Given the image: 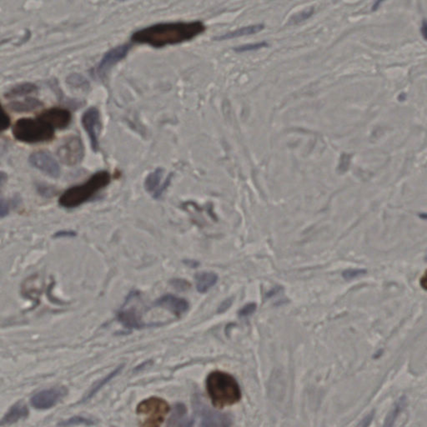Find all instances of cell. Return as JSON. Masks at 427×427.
<instances>
[{
    "mask_svg": "<svg viewBox=\"0 0 427 427\" xmlns=\"http://www.w3.org/2000/svg\"><path fill=\"white\" fill-rule=\"evenodd\" d=\"M426 261H427V257H426Z\"/></svg>",
    "mask_w": 427,
    "mask_h": 427,
    "instance_id": "74e56055",
    "label": "cell"
},
{
    "mask_svg": "<svg viewBox=\"0 0 427 427\" xmlns=\"http://www.w3.org/2000/svg\"><path fill=\"white\" fill-rule=\"evenodd\" d=\"M186 414V406L182 405V404H177V405L175 406L173 415H172L170 419H169V423H168V425H176V422H177V421H181V419L185 416Z\"/></svg>",
    "mask_w": 427,
    "mask_h": 427,
    "instance_id": "cb8c5ba5",
    "label": "cell"
},
{
    "mask_svg": "<svg viewBox=\"0 0 427 427\" xmlns=\"http://www.w3.org/2000/svg\"><path fill=\"white\" fill-rule=\"evenodd\" d=\"M154 305L165 308L178 316L186 313L189 309V303L185 299L171 295H166L159 298L154 302Z\"/></svg>",
    "mask_w": 427,
    "mask_h": 427,
    "instance_id": "7c38bea8",
    "label": "cell"
},
{
    "mask_svg": "<svg viewBox=\"0 0 427 427\" xmlns=\"http://www.w3.org/2000/svg\"><path fill=\"white\" fill-rule=\"evenodd\" d=\"M196 286L200 293H205L209 289L215 286L217 282L218 276L212 272H202L196 276Z\"/></svg>",
    "mask_w": 427,
    "mask_h": 427,
    "instance_id": "e0dca14e",
    "label": "cell"
},
{
    "mask_svg": "<svg viewBox=\"0 0 427 427\" xmlns=\"http://www.w3.org/2000/svg\"><path fill=\"white\" fill-rule=\"evenodd\" d=\"M118 320L127 329H140L144 325L134 309L122 310L118 314Z\"/></svg>",
    "mask_w": 427,
    "mask_h": 427,
    "instance_id": "9a60e30c",
    "label": "cell"
},
{
    "mask_svg": "<svg viewBox=\"0 0 427 427\" xmlns=\"http://www.w3.org/2000/svg\"><path fill=\"white\" fill-rule=\"evenodd\" d=\"M172 179V175L164 179V169L158 168L147 176L144 181V188L155 200H159L167 190Z\"/></svg>",
    "mask_w": 427,
    "mask_h": 427,
    "instance_id": "30bf717a",
    "label": "cell"
},
{
    "mask_svg": "<svg viewBox=\"0 0 427 427\" xmlns=\"http://www.w3.org/2000/svg\"><path fill=\"white\" fill-rule=\"evenodd\" d=\"M199 416L200 417V425L204 426H211V425H229L230 421L225 415H220L209 410L205 407H200L198 410Z\"/></svg>",
    "mask_w": 427,
    "mask_h": 427,
    "instance_id": "5bb4252c",
    "label": "cell"
},
{
    "mask_svg": "<svg viewBox=\"0 0 427 427\" xmlns=\"http://www.w3.org/2000/svg\"><path fill=\"white\" fill-rule=\"evenodd\" d=\"M421 34L423 38L427 40V21H424L421 26Z\"/></svg>",
    "mask_w": 427,
    "mask_h": 427,
    "instance_id": "d590c367",
    "label": "cell"
},
{
    "mask_svg": "<svg viewBox=\"0 0 427 427\" xmlns=\"http://www.w3.org/2000/svg\"><path fill=\"white\" fill-rule=\"evenodd\" d=\"M30 163L34 168L52 178H58L60 175L59 163L49 152L44 150L34 152L30 156Z\"/></svg>",
    "mask_w": 427,
    "mask_h": 427,
    "instance_id": "9c48e42d",
    "label": "cell"
},
{
    "mask_svg": "<svg viewBox=\"0 0 427 427\" xmlns=\"http://www.w3.org/2000/svg\"><path fill=\"white\" fill-rule=\"evenodd\" d=\"M171 283H172L175 288L178 289L180 291L187 290L189 288V286H190L188 282L184 281V280H174Z\"/></svg>",
    "mask_w": 427,
    "mask_h": 427,
    "instance_id": "f1b7e54d",
    "label": "cell"
},
{
    "mask_svg": "<svg viewBox=\"0 0 427 427\" xmlns=\"http://www.w3.org/2000/svg\"><path fill=\"white\" fill-rule=\"evenodd\" d=\"M94 425L95 422L93 420L88 418H84L83 416H73V417L69 418L68 420H64L62 422H59L58 425L61 426H70V425Z\"/></svg>",
    "mask_w": 427,
    "mask_h": 427,
    "instance_id": "603a6c76",
    "label": "cell"
},
{
    "mask_svg": "<svg viewBox=\"0 0 427 427\" xmlns=\"http://www.w3.org/2000/svg\"><path fill=\"white\" fill-rule=\"evenodd\" d=\"M405 404H406V399H405V396H403V397L400 398L398 400L393 410L386 417V422H385V425H384L385 426H392L393 425L395 420L398 417V415L402 411L403 409L405 408Z\"/></svg>",
    "mask_w": 427,
    "mask_h": 427,
    "instance_id": "44dd1931",
    "label": "cell"
},
{
    "mask_svg": "<svg viewBox=\"0 0 427 427\" xmlns=\"http://www.w3.org/2000/svg\"><path fill=\"white\" fill-rule=\"evenodd\" d=\"M268 46L269 44L267 42H260V43H255V44H244V45H242V46L236 47V48H234V51L236 52V53L254 51V50H258V49Z\"/></svg>",
    "mask_w": 427,
    "mask_h": 427,
    "instance_id": "d4e9b609",
    "label": "cell"
},
{
    "mask_svg": "<svg viewBox=\"0 0 427 427\" xmlns=\"http://www.w3.org/2000/svg\"><path fill=\"white\" fill-rule=\"evenodd\" d=\"M374 414L373 413H371L370 415H367L363 420H362V423H360V425L361 426H366V425H370V423H371V420L373 419Z\"/></svg>",
    "mask_w": 427,
    "mask_h": 427,
    "instance_id": "d6a6232c",
    "label": "cell"
},
{
    "mask_svg": "<svg viewBox=\"0 0 427 427\" xmlns=\"http://www.w3.org/2000/svg\"><path fill=\"white\" fill-rule=\"evenodd\" d=\"M67 393L68 390L64 386L46 389L31 398V405L37 410H48L63 400Z\"/></svg>",
    "mask_w": 427,
    "mask_h": 427,
    "instance_id": "ba28073f",
    "label": "cell"
},
{
    "mask_svg": "<svg viewBox=\"0 0 427 427\" xmlns=\"http://www.w3.org/2000/svg\"><path fill=\"white\" fill-rule=\"evenodd\" d=\"M36 90V86L33 84V83H23V84L16 86L13 90H11L6 95V96H7L8 98H14V97L28 96L30 94L35 92Z\"/></svg>",
    "mask_w": 427,
    "mask_h": 427,
    "instance_id": "ffe728a7",
    "label": "cell"
},
{
    "mask_svg": "<svg viewBox=\"0 0 427 427\" xmlns=\"http://www.w3.org/2000/svg\"><path fill=\"white\" fill-rule=\"evenodd\" d=\"M9 210H10V207H9V204H8L7 201L5 202V200H2V202H1V217L4 218L5 215H7Z\"/></svg>",
    "mask_w": 427,
    "mask_h": 427,
    "instance_id": "1f68e13d",
    "label": "cell"
},
{
    "mask_svg": "<svg viewBox=\"0 0 427 427\" xmlns=\"http://www.w3.org/2000/svg\"><path fill=\"white\" fill-rule=\"evenodd\" d=\"M29 408L27 405H25V403L22 401H19L15 405H13L12 407L10 408V410L6 413V415L4 416L0 425H11L14 423H16L20 420H23L25 418L28 417L29 415Z\"/></svg>",
    "mask_w": 427,
    "mask_h": 427,
    "instance_id": "4fadbf2b",
    "label": "cell"
},
{
    "mask_svg": "<svg viewBox=\"0 0 427 427\" xmlns=\"http://www.w3.org/2000/svg\"><path fill=\"white\" fill-rule=\"evenodd\" d=\"M43 104L41 101L34 98H28L21 101H15L10 105L11 110L15 112H31L41 107Z\"/></svg>",
    "mask_w": 427,
    "mask_h": 427,
    "instance_id": "ac0fdd59",
    "label": "cell"
},
{
    "mask_svg": "<svg viewBox=\"0 0 427 427\" xmlns=\"http://www.w3.org/2000/svg\"><path fill=\"white\" fill-rule=\"evenodd\" d=\"M230 304H231V300H230V299L225 300V301L222 303V305H220L218 311H219V312H223V311H225L226 309L230 307Z\"/></svg>",
    "mask_w": 427,
    "mask_h": 427,
    "instance_id": "836d02e7",
    "label": "cell"
},
{
    "mask_svg": "<svg viewBox=\"0 0 427 427\" xmlns=\"http://www.w3.org/2000/svg\"><path fill=\"white\" fill-rule=\"evenodd\" d=\"M76 233L73 230H60L54 234V238H66V237L75 236Z\"/></svg>",
    "mask_w": 427,
    "mask_h": 427,
    "instance_id": "f546056e",
    "label": "cell"
},
{
    "mask_svg": "<svg viewBox=\"0 0 427 427\" xmlns=\"http://www.w3.org/2000/svg\"><path fill=\"white\" fill-rule=\"evenodd\" d=\"M206 389L216 407L233 405L241 398V391L236 380L222 371H214L208 376Z\"/></svg>",
    "mask_w": 427,
    "mask_h": 427,
    "instance_id": "7a4b0ae2",
    "label": "cell"
},
{
    "mask_svg": "<svg viewBox=\"0 0 427 427\" xmlns=\"http://www.w3.org/2000/svg\"><path fill=\"white\" fill-rule=\"evenodd\" d=\"M420 284L421 287L425 291H427V271H425V273L423 275L422 277L420 278Z\"/></svg>",
    "mask_w": 427,
    "mask_h": 427,
    "instance_id": "e575fe53",
    "label": "cell"
},
{
    "mask_svg": "<svg viewBox=\"0 0 427 427\" xmlns=\"http://www.w3.org/2000/svg\"><path fill=\"white\" fill-rule=\"evenodd\" d=\"M201 21L161 23L138 30L132 35V41L154 48H163L190 41L205 31Z\"/></svg>",
    "mask_w": 427,
    "mask_h": 427,
    "instance_id": "6da1fadb",
    "label": "cell"
},
{
    "mask_svg": "<svg viewBox=\"0 0 427 427\" xmlns=\"http://www.w3.org/2000/svg\"><path fill=\"white\" fill-rule=\"evenodd\" d=\"M13 134L19 141L37 144L50 141L54 136V129L40 118H23L13 127Z\"/></svg>",
    "mask_w": 427,
    "mask_h": 427,
    "instance_id": "277c9868",
    "label": "cell"
},
{
    "mask_svg": "<svg viewBox=\"0 0 427 427\" xmlns=\"http://www.w3.org/2000/svg\"><path fill=\"white\" fill-rule=\"evenodd\" d=\"M10 118L7 113L5 112L4 108H2L1 111V131H5L7 130L8 128L10 127Z\"/></svg>",
    "mask_w": 427,
    "mask_h": 427,
    "instance_id": "4316f807",
    "label": "cell"
},
{
    "mask_svg": "<svg viewBox=\"0 0 427 427\" xmlns=\"http://www.w3.org/2000/svg\"><path fill=\"white\" fill-rule=\"evenodd\" d=\"M57 155L66 165L73 166L81 163L84 156V148L80 138L68 137L58 148Z\"/></svg>",
    "mask_w": 427,
    "mask_h": 427,
    "instance_id": "8992f818",
    "label": "cell"
},
{
    "mask_svg": "<svg viewBox=\"0 0 427 427\" xmlns=\"http://www.w3.org/2000/svg\"><path fill=\"white\" fill-rule=\"evenodd\" d=\"M366 274V270H348L343 272V277L347 281H350V280H353L360 276H364Z\"/></svg>",
    "mask_w": 427,
    "mask_h": 427,
    "instance_id": "484cf974",
    "label": "cell"
},
{
    "mask_svg": "<svg viewBox=\"0 0 427 427\" xmlns=\"http://www.w3.org/2000/svg\"><path fill=\"white\" fill-rule=\"evenodd\" d=\"M110 181L111 176L109 172L98 171L84 183L73 186L64 191L59 198V204L66 209L78 207L105 188Z\"/></svg>",
    "mask_w": 427,
    "mask_h": 427,
    "instance_id": "3957f363",
    "label": "cell"
},
{
    "mask_svg": "<svg viewBox=\"0 0 427 427\" xmlns=\"http://www.w3.org/2000/svg\"><path fill=\"white\" fill-rule=\"evenodd\" d=\"M385 0H376V2L375 3V5H373V10H376L378 9L380 6H381V4L384 2Z\"/></svg>",
    "mask_w": 427,
    "mask_h": 427,
    "instance_id": "8d00e7d4",
    "label": "cell"
},
{
    "mask_svg": "<svg viewBox=\"0 0 427 427\" xmlns=\"http://www.w3.org/2000/svg\"><path fill=\"white\" fill-rule=\"evenodd\" d=\"M350 164V157L349 155H347V154H344L341 158V161H340V164H339V168H340V170L346 171L347 168H348V166H349Z\"/></svg>",
    "mask_w": 427,
    "mask_h": 427,
    "instance_id": "4dcf8cb0",
    "label": "cell"
},
{
    "mask_svg": "<svg viewBox=\"0 0 427 427\" xmlns=\"http://www.w3.org/2000/svg\"><path fill=\"white\" fill-rule=\"evenodd\" d=\"M39 118L49 124L54 129L63 130L71 122L72 115L68 110L60 108H53L44 111Z\"/></svg>",
    "mask_w": 427,
    "mask_h": 427,
    "instance_id": "8fae6325",
    "label": "cell"
},
{
    "mask_svg": "<svg viewBox=\"0 0 427 427\" xmlns=\"http://www.w3.org/2000/svg\"><path fill=\"white\" fill-rule=\"evenodd\" d=\"M123 369H124V365H121V366H118L117 368L115 369L114 371H111L108 376H105L104 378L101 379L100 381H97L95 385H94L93 387L91 388V391H89V393L86 395V397L83 398V401H87V400H90L91 398L93 397L94 395H96V394L97 392L101 390V389L104 387V386L106 385V384L109 383L110 381H112L113 379L115 378L116 376L119 375V374L123 371Z\"/></svg>",
    "mask_w": 427,
    "mask_h": 427,
    "instance_id": "d6986e66",
    "label": "cell"
},
{
    "mask_svg": "<svg viewBox=\"0 0 427 427\" xmlns=\"http://www.w3.org/2000/svg\"><path fill=\"white\" fill-rule=\"evenodd\" d=\"M314 11H315V9L313 7L308 8L306 10L300 11V12L297 13L296 15H294L290 19L289 24L291 25H298V24H300V23L304 22V21L307 20L308 19H310L314 15Z\"/></svg>",
    "mask_w": 427,
    "mask_h": 427,
    "instance_id": "7402d4cb",
    "label": "cell"
},
{
    "mask_svg": "<svg viewBox=\"0 0 427 427\" xmlns=\"http://www.w3.org/2000/svg\"><path fill=\"white\" fill-rule=\"evenodd\" d=\"M169 410V405L164 399L150 397L139 403L137 406L136 412L139 415L146 416L141 425L157 427L164 422V418Z\"/></svg>",
    "mask_w": 427,
    "mask_h": 427,
    "instance_id": "5b68a950",
    "label": "cell"
},
{
    "mask_svg": "<svg viewBox=\"0 0 427 427\" xmlns=\"http://www.w3.org/2000/svg\"><path fill=\"white\" fill-rule=\"evenodd\" d=\"M81 123L83 129L88 134L93 151H99L100 149L99 136H100V129H101V121H100V114L98 109L91 107L86 110L82 115Z\"/></svg>",
    "mask_w": 427,
    "mask_h": 427,
    "instance_id": "52a82bcc",
    "label": "cell"
},
{
    "mask_svg": "<svg viewBox=\"0 0 427 427\" xmlns=\"http://www.w3.org/2000/svg\"><path fill=\"white\" fill-rule=\"evenodd\" d=\"M265 29V25L260 24V25H249L245 27H242L239 30H234L233 32L227 33V34H223L220 36L215 37V40L221 41V40H227V39H235V38H239V37L247 36V35H251V34H257L261 32Z\"/></svg>",
    "mask_w": 427,
    "mask_h": 427,
    "instance_id": "2e32d148",
    "label": "cell"
},
{
    "mask_svg": "<svg viewBox=\"0 0 427 427\" xmlns=\"http://www.w3.org/2000/svg\"><path fill=\"white\" fill-rule=\"evenodd\" d=\"M255 310H257L255 304H249V305H246L242 308L239 314L240 316H248V315L253 314Z\"/></svg>",
    "mask_w": 427,
    "mask_h": 427,
    "instance_id": "83f0119b",
    "label": "cell"
}]
</instances>
